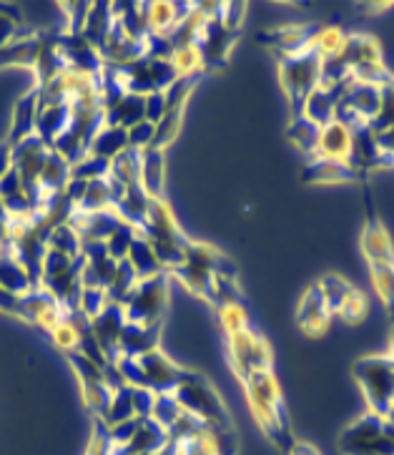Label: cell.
Segmentation results:
<instances>
[{
    "label": "cell",
    "mask_w": 394,
    "mask_h": 455,
    "mask_svg": "<svg viewBox=\"0 0 394 455\" xmlns=\"http://www.w3.org/2000/svg\"><path fill=\"white\" fill-rule=\"evenodd\" d=\"M68 181H71V164L51 148L43 166H41V174H38V187L43 194L53 196V194H60L66 189Z\"/></svg>",
    "instance_id": "f1b7e54d"
},
{
    "label": "cell",
    "mask_w": 394,
    "mask_h": 455,
    "mask_svg": "<svg viewBox=\"0 0 394 455\" xmlns=\"http://www.w3.org/2000/svg\"><path fill=\"white\" fill-rule=\"evenodd\" d=\"M302 179L307 184H344V181H366L357 169L347 162H332V159H309L302 169Z\"/></svg>",
    "instance_id": "d6986e66"
},
{
    "label": "cell",
    "mask_w": 394,
    "mask_h": 455,
    "mask_svg": "<svg viewBox=\"0 0 394 455\" xmlns=\"http://www.w3.org/2000/svg\"><path fill=\"white\" fill-rule=\"evenodd\" d=\"M106 114V126H118V129H131L136 124L146 121V106H144V96L136 93H123L118 101L103 108Z\"/></svg>",
    "instance_id": "cb8c5ba5"
},
{
    "label": "cell",
    "mask_w": 394,
    "mask_h": 455,
    "mask_svg": "<svg viewBox=\"0 0 394 455\" xmlns=\"http://www.w3.org/2000/svg\"><path fill=\"white\" fill-rule=\"evenodd\" d=\"M71 126V103H59V106H43L38 111V124H35V136H41L48 147L60 133Z\"/></svg>",
    "instance_id": "4316f807"
},
{
    "label": "cell",
    "mask_w": 394,
    "mask_h": 455,
    "mask_svg": "<svg viewBox=\"0 0 394 455\" xmlns=\"http://www.w3.org/2000/svg\"><path fill=\"white\" fill-rule=\"evenodd\" d=\"M394 126V84L390 86H384L382 89V106H380V114L374 116V121L369 124V129L374 133L387 132V129H392Z\"/></svg>",
    "instance_id": "7bdbcfd3"
},
{
    "label": "cell",
    "mask_w": 394,
    "mask_h": 455,
    "mask_svg": "<svg viewBox=\"0 0 394 455\" xmlns=\"http://www.w3.org/2000/svg\"><path fill=\"white\" fill-rule=\"evenodd\" d=\"M13 169V144L0 141V179Z\"/></svg>",
    "instance_id": "7dc6e473"
},
{
    "label": "cell",
    "mask_w": 394,
    "mask_h": 455,
    "mask_svg": "<svg viewBox=\"0 0 394 455\" xmlns=\"http://www.w3.org/2000/svg\"><path fill=\"white\" fill-rule=\"evenodd\" d=\"M217 312H219L221 330H224V335H226V338H229V335H236V332H241V330H247V327H251L244 302H229V305H221V307H217Z\"/></svg>",
    "instance_id": "f35d334b"
},
{
    "label": "cell",
    "mask_w": 394,
    "mask_h": 455,
    "mask_svg": "<svg viewBox=\"0 0 394 455\" xmlns=\"http://www.w3.org/2000/svg\"><path fill=\"white\" fill-rule=\"evenodd\" d=\"M169 282H171L169 272L138 279V284L123 302L126 320L136 324H163L169 307Z\"/></svg>",
    "instance_id": "52a82bcc"
},
{
    "label": "cell",
    "mask_w": 394,
    "mask_h": 455,
    "mask_svg": "<svg viewBox=\"0 0 394 455\" xmlns=\"http://www.w3.org/2000/svg\"><path fill=\"white\" fill-rule=\"evenodd\" d=\"M20 28H23L20 13L15 8H11V5H0V48L18 41L20 38Z\"/></svg>",
    "instance_id": "60d3db41"
},
{
    "label": "cell",
    "mask_w": 394,
    "mask_h": 455,
    "mask_svg": "<svg viewBox=\"0 0 394 455\" xmlns=\"http://www.w3.org/2000/svg\"><path fill=\"white\" fill-rule=\"evenodd\" d=\"M131 395H133V412H136V418H138V420L151 418L156 393H151V390H146V387H131Z\"/></svg>",
    "instance_id": "f6af8a7d"
},
{
    "label": "cell",
    "mask_w": 394,
    "mask_h": 455,
    "mask_svg": "<svg viewBox=\"0 0 394 455\" xmlns=\"http://www.w3.org/2000/svg\"><path fill=\"white\" fill-rule=\"evenodd\" d=\"M111 26H114V5L96 3V5H91V11H88L81 36H83L91 45L101 48V44L106 41V36H108V30H111Z\"/></svg>",
    "instance_id": "d6a6232c"
},
{
    "label": "cell",
    "mask_w": 394,
    "mask_h": 455,
    "mask_svg": "<svg viewBox=\"0 0 394 455\" xmlns=\"http://www.w3.org/2000/svg\"><path fill=\"white\" fill-rule=\"evenodd\" d=\"M136 360H138L144 387L151 393H174L189 372L186 367H178L171 357L161 353V347L144 357H136Z\"/></svg>",
    "instance_id": "5bb4252c"
},
{
    "label": "cell",
    "mask_w": 394,
    "mask_h": 455,
    "mask_svg": "<svg viewBox=\"0 0 394 455\" xmlns=\"http://www.w3.org/2000/svg\"><path fill=\"white\" fill-rule=\"evenodd\" d=\"M38 111H41V93H38V86L18 99L13 106V121H11V132L5 136V141L11 144H20L23 139H28L35 133V124H38Z\"/></svg>",
    "instance_id": "ac0fdd59"
},
{
    "label": "cell",
    "mask_w": 394,
    "mask_h": 455,
    "mask_svg": "<svg viewBox=\"0 0 394 455\" xmlns=\"http://www.w3.org/2000/svg\"><path fill=\"white\" fill-rule=\"evenodd\" d=\"M174 397L184 412L196 415L199 420H204L211 427H232V415L226 411L224 400L217 393V387L206 380L204 375L189 370L186 378L174 390Z\"/></svg>",
    "instance_id": "5b68a950"
},
{
    "label": "cell",
    "mask_w": 394,
    "mask_h": 455,
    "mask_svg": "<svg viewBox=\"0 0 394 455\" xmlns=\"http://www.w3.org/2000/svg\"><path fill=\"white\" fill-rule=\"evenodd\" d=\"M287 455H321L317 445L307 441H294V445L287 451Z\"/></svg>",
    "instance_id": "c3c4849f"
},
{
    "label": "cell",
    "mask_w": 394,
    "mask_h": 455,
    "mask_svg": "<svg viewBox=\"0 0 394 455\" xmlns=\"http://www.w3.org/2000/svg\"><path fill=\"white\" fill-rule=\"evenodd\" d=\"M387 357H390V363L394 365V324H392V332H390V347H387Z\"/></svg>",
    "instance_id": "681fc988"
},
{
    "label": "cell",
    "mask_w": 394,
    "mask_h": 455,
    "mask_svg": "<svg viewBox=\"0 0 394 455\" xmlns=\"http://www.w3.org/2000/svg\"><path fill=\"white\" fill-rule=\"evenodd\" d=\"M121 194H123V189L111 177L96 179V181H88L86 191H83V196H81V202H78L75 209L86 212V214L114 209L118 199H121Z\"/></svg>",
    "instance_id": "603a6c76"
},
{
    "label": "cell",
    "mask_w": 394,
    "mask_h": 455,
    "mask_svg": "<svg viewBox=\"0 0 394 455\" xmlns=\"http://www.w3.org/2000/svg\"><path fill=\"white\" fill-rule=\"evenodd\" d=\"M136 229L154 247L161 267L166 272H171L174 267L184 262L191 239L181 232V227H178V221L174 217V209L169 206L166 199H151L146 221L141 227H136Z\"/></svg>",
    "instance_id": "7a4b0ae2"
},
{
    "label": "cell",
    "mask_w": 394,
    "mask_h": 455,
    "mask_svg": "<svg viewBox=\"0 0 394 455\" xmlns=\"http://www.w3.org/2000/svg\"><path fill=\"white\" fill-rule=\"evenodd\" d=\"M366 199V221L362 227V236H359V244H362V254L366 259V269H374V267H394V244L392 236L387 232L384 221L380 220L374 202H372V191L369 187L365 189Z\"/></svg>",
    "instance_id": "8fae6325"
},
{
    "label": "cell",
    "mask_w": 394,
    "mask_h": 455,
    "mask_svg": "<svg viewBox=\"0 0 394 455\" xmlns=\"http://www.w3.org/2000/svg\"><path fill=\"white\" fill-rule=\"evenodd\" d=\"M48 250H56L66 257H71V259H78L81 250H83V239L71 224H60L48 236Z\"/></svg>",
    "instance_id": "8d00e7d4"
},
{
    "label": "cell",
    "mask_w": 394,
    "mask_h": 455,
    "mask_svg": "<svg viewBox=\"0 0 394 455\" xmlns=\"http://www.w3.org/2000/svg\"><path fill=\"white\" fill-rule=\"evenodd\" d=\"M106 305H108L106 290H101V287H81V294H78V312H83L88 320H93L96 315H101Z\"/></svg>",
    "instance_id": "b9f144b4"
},
{
    "label": "cell",
    "mask_w": 394,
    "mask_h": 455,
    "mask_svg": "<svg viewBox=\"0 0 394 455\" xmlns=\"http://www.w3.org/2000/svg\"><path fill=\"white\" fill-rule=\"evenodd\" d=\"M317 284H319L321 294L332 309V317H339L350 324H359L365 320L366 312H369V302H366L365 292L357 290L351 282H347L342 275L329 272V275L317 279Z\"/></svg>",
    "instance_id": "30bf717a"
},
{
    "label": "cell",
    "mask_w": 394,
    "mask_h": 455,
    "mask_svg": "<svg viewBox=\"0 0 394 455\" xmlns=\"http://www.w3.org/2000/svg\"><path fill=\"white\" fill-rule=\"evenodd\" d=\"M344 89H327V86H317L311 91V96L304 103L302 116H307L309 121H314L317 126H327L329 121H335L336 101L342 96Z\"/></svg>",
    "instance_id": "83f0119b"
},
{
    "label": "cell",
    "mask_w": 394,
    "mask_h": 455,
    "mask_svg": "<svg viewBox=\"0 0 394 455\" xmlns=\"http://www.w3.org/2000/svg\"><path fill=\"white\" fill-rule=\"evenodd\" d=\"M154 139H156V124H151V121H141L129 129V147L131 148L144 151V148L154 147Z\"/></svg>",
    "instance_id": "ee69618b"
},
{
    "label": "cell",
    "mask_w": 394,
    "mask_h": 455,
    "mask_svg": "<svg viewBox=\"0 0 394 455\" xmlns=\"http://www.w3.org/2000/svg\"><path fill=\"white\" fill-rule=\"evenodd\" d=\"M148 209H151V196L144 191L141 184L123 189L121 199H118L116 206H114V212L121 217V221H126V224H131V227H141V224L146 221Z\"/></svg>",
    "instance_id": "484cf974"
},
{
    "label": "cell",
    "mask_w": 394,
    "mask_h": 455,
    "mask_svg": "<svg viewBox=\"0 0 394 455\" xmlns=\"http://www.w3.org/2000/svg\"><path fill=\"white\" fill-rule=\"evenodd\" d=\"M144 106H146V121L159 124L166 114V91H154V93L144 96Z\"/></svg>",
    "instance_id": "bcb514c9"
},
{
    "label": "cell",
    "mask_w": 394,
    "mask_h": 455,
    "mask_svg": "<svg viewBox=\"0 0 394 455\" xmlns=\"http://www.w3.org/2000/svg\"><path fill=\"white\" fill-rule=\"evenodd\" d=\"M191 3H144L148 36H163L169 38L178 20L189 11Z\"/></svg>",
    "instance_id": "7402d4cb"
},
{
    "label": "cell",
    "mask_w": 394,
    "mask_h": 455,
    "mask_svg": "<svg viewBox=\"0 0 394 455\" xmlns=\"http://www.w3.org/2000/svg\"><path fill=\"white\" fill-rule=\"evenodd\" d=\"M166 181V151L148 147L141 151V187L151 199H163Z\"/></svg>",
    "instance_id": "d4e9b609"
},
{
    "label": "cell",
    "mask_w": 394,
    "mask_h": 455,
    "mask_svg": "<svg viewBox=\"0 0 394 455\" xmlns=\"http://www.w3.org/2000/svg\"><path fill=\"white\" fill-rule=\"evenodd\" d=\"M347 44V33L336 23H321L319 33L314 38V51L319 53L321 60L335 59L342 53V48Z\"/></svg>",
    "instance_id": "d590c367"
},
{
    "label": "cell",
    "mask_w": 394,
    "mask_h": 455,
    "mask_svg": "<svg viewBox=\"0 0 394 455\" xmlns=\"http://www.w3.org/2000/svg\"><path fill=\"white\" fill-rule=\"evenodd\" d=\"M339 451L342 455H394V426L366 411L342 430Z\"/></svg>",
    "instance_id": "8992f818"
},
{
    "label": "cell",
    "mask_w": 394,
    "mask_h": 455,
    "mask_svg": "<svg viewBox=\"0 0 394 455\" xmlns=\"http://www.w3.org/2000/svg\"><path fill=\"white\" fill-rule=\"evenodd\" d=\"M126 323L129 320H126L123 307L114 305V302H108L103 307L101 315H96L91 320V332H93L96 342L101 345V350L108 363H116L118 357H121V353H118V339H121V332H123Z\"/></svg>",
    "instance_id": "2e32d148"
},
{
    "label": "cell",
    "mask_w": 394,
    "mask_h": 455,
    "mask_svg": "<svg viewBox=\"0 0 394 455\" xmlns=\"http://www.w3.org/2000/svg\"><path fill=\"white\" fill-rule=\"evenodd\" d=\"M161 330L163 324H136L126 323L121 339H118V353L121 357H144L161 347Z\"/></svg>",
    "instance_id": "e0dca14e"
},
{
    "label": "cell",
    "mask_w": 394,
    "mask_h": 455,
    "mask_svg": "<svg viewBox=\"0 0 394 455\" xmlns=\"http://www.w3.org/2000/svg\"><path fill=\"white\" fill-rule=\"evenodd\" d=\"M138 275H136V269L129 265V259H121L116 267V275L111 279V284H108V290H106V297H108V302H114V305H121L123 307V302H126V297L133 292V287L138 284Z\"/></svg>",
    "instance_id": "e575fe53"
},
{
    "label": "cell",
    "mask_w": 394,
    "mask_h": 455,
    "mask_svg": "<svg viewBox=\"0 0 394 455\" xmlns=\"http://www.w3.org/2000/svg\"><path fill=\"white\" fill-rule=\"evenodd\" d=\"M129 265L136 269V275L141 279H148V277H156V275H161V272H166L163 267H161L159 257H156V251H154V247L148 244L146 239L141 235H136V239H133L131 250H129Z\"/></svg>",
    "instance_id": "836d02e7"
},
{
    "label": "cell",
    "mask_w": 394,
    "mask_h": 455,
    "mask_svg": "<svg viewBox=\"0 0 394 455\" xmlns=\"http://www.w3.org/2000/svg\"><path fill=\"white\" fill-rule=\"evenodd\" d=\"M236 38H239V33L226 28L219 20V15L206 20L204 28H201V36L196 41L199 53H201L204 74H214V71H219V68L226 66V60L232 56V48L236 45Z\"/></svg>",
    "instance_id": "7c38bea8"
},
{
    "label": "cell",
    "mask_w": 394,
    "mask_h": 455,
    "mask_svg": "<svg viewBox=\"0 0 394 455\" xmlns=\"http://www.w3.org/2000/svg\"><path fill=\"white\" fill-rule=\"evenodd\" d=\"M351 375L359 385V390L365 393L366 408L369 412L387 418L390 403L394 397V365L384 353L365 355L359 360H354Z\"/></svg>",
    "instance_id": "277c9868"
},
{
    "label": "cell",
    "mask_w": 394,
    "mask_h": 455,
    "mask_svg": "<svg viewBox=\"0 0 394 455\" xmlns=\"http://www.w3.org/2000/svg\"><path fill=\"white\" fill-rule=\"evenodd\" d=\"M350 151H351L350 126H344V124H339V121H329L327 126H321L319 144H317V154H314V159L347 162V159H350Z\"/></svg>",
    "instance_id": "44dd1931"
},
{
    "label": "cell",
    "mask_w": 394,
    "mask_h": 455,
    "mask_svg": "<svg viewBox=\"0 0 394 455\" xmlns=\"http://www.w3.org/2000/svg\"><path fill=\"white\" fill-rule=\"evenodd\" d=\"M226 355L234 375L244 382L254 372L274 370V353L272 345L254 327H247L236 335L226 338Z\"/></svg>",
    "instance_id": "ba28073f"
},
{
    "label": "cell",
    "mask_w": 394,
    "mask_h": 455,
    "mask_svg": "<svg viewBox=\"0 0 394 455\" xmlns=\"http://www.w3.org/2000/svg\"><path fill=\"white\" fill-rule=\"evenodd\" d=\"M108 177L116 181L121 189H129L141 184V151L138 148H126L123 154H118L111 162V172Z\"/></svg>",
    "instance_id": "4dcf8cb0"
},
{
    "label": "cell",
    "mask_w": 394,
    "mask_h": 455,
    "mask_svg": "<svg viewBox=\"0 0 394 455\" xmlns=\"http://www.w3.org/2000/svg\"><path fill=\"white\" fill-rule=\"evenodd\" d=\"M181 415H184V408L178 405V400L174 397V393H156L154 411H151V420H156V423L169 433V427L174 426Z\"/></svg>",
    "instance_id": "74e56055"
},
{
    "label": "cell",
    "mask_w": 394,
    "mask_h": 455,
    "mask_svg": "<svg viewBox=\"0 0 394 455\" xmlns=\"http://www.w3.org/2000/svg\"><path fill=\"white\" fill-rule=\"evenodd\" d=\"M136 235H138V229L123 221L116 232L106 239V251H108V257H114L116 262L126 259V257H129V250H131L133 239H136Z\"/></svg>",
    "instance_id": "ab89813d"
},
{
    "label": "cell",
    "mask_w": 394,
    "mask_h": 455,
    "mask_svg": "<svg viewBox=\"0 0 394 455\" xmlns=\"http://www.w3.org/2000/svg\"><path fill=\"white\" fill-rule=\"evenodd\" d=\"M321 23H292V26H281V28H272L259 33V44L266 45L277 59H287V56H296L304 53L314 45V38L319 33Z\"/></svg>",
    "instance_id": "4fadbf2b"
},
{
    "label": "cell",
    "mask_w": 394,
    "mask_h": 455,
    "mask_svg": "<svg viewBox=\"0 0 394 455\" xmlns=\"http://www.w3.org/2000/svg\"><path fill=\"white\" fill-rule=\"evenodd\" d=\"M33 287H38L35 279L30 277L28 269L18 262V257L11 251L8 242H5V247L0 251V290L5 294H11V297H23Z\"/></svg>",
    "instance_id": "ffe728a7"
},
{
    "label": "cell",
    "mask_w": 394,
    "mask_h": 455,
    "mask_svg": "<svg viewBox=\"0 0 394 455\" xmlns=\"http://www.w3.org/2000/svg\"><path fill=\"white\" fill-rule=\"evenodd\" d=\"M129 148V132L126 129H118V126H103L101 132L93 136L88 154L91 156H98L106 162H114L118 154H123Z\"/></svg>",
    "instance_id": "f546056e"
},
{
    "label": "cell",
    "mask_w": 394,
    "mask_h": 455,
    "mask_svg": "<svg viewBox=\"0 0 394 455\" xmlns=\"http://www.w3.org/2000/svg\"><path fill=\"white\" fill-rule=\"evenodd\" d=\"M244 385V395H247L248 411L254 415L256 426L262 427V433L269 441L277 445L279 451H289L294 445L292 426H289V415H287V405L281 397V387H279L274 370H264V372H254L248 375Z\"/></svg>",
    "instance_id": "6da1fadb"
},
{
    "label": "cell",
    "mask_w": 394,
    "mask_h": 455,
    "mask_svg": "<svg viewBox=\"0 0 394 455\" xmlns=\"http://www.w3.org/2000/svg\"><path fill=\"white\" fill-rule=\"evenodd\" d=\"M296 327L302 330V335L317 339L324 338L329 332V324H332V309L327 305L324 294H321L319 284L311 282L307 287V292L302 294L299 305H296Z\"/></svg>",
    "instance_id": "9a60e30c"
},
{
    "label": "cell",
    "mask_w": 394,
    "mask_h": 455,
    "mask_svg": "<svg viewBox=\"0 0 394 455\" xmlns=\"http://www.w3.org/2000/svg\"><path fill=\"white\" fill-rule=\"evenodd\" d=\"M319 132L321 126H317L314 121H309L307 116H296L289 121L287 126V136L294 147L302 151L304 159H314L317 154V144H319Z\"/></svg>",
    "instance_id": "1f68e13d"
},
{
    "label": "cell",
    "mask_w": 394,
    "mask_h": 455,
    "mask_svg": "<svg viewBox=\"0 0 394 455\" xmlns=\"http://www.w3.org/2000/svg\"><path fill=\"white\" fill-rule=\"evenodd\" d=\"M382 106V89L372 86V84H359V81H350L339 101H336L335 121L350 126V129H359V126H369L374 116L380 114Z\"/></svg>",
    "instance_id": "9c48e42d"
},
{
    "label": "cell",
    "mask_w": 394,
    "mask_h": 455,
    "mask_svg": "<svg viewBox=\"0 0 394 455\" xmlns=\"http://www.w3.org/2000/svg\"><path fill=\"white\" fill-rule=\"evenodd\" d=\"M277 66L279 81H281V89L287 93L292 118L302 116L304 103H307V99L311 96V91L317 89L321 81L319 53H317L314 45H311L304 53L287 56V59H277Z\"/></svg>",
    "instance_id": "3957f363"
}]
</instances>
